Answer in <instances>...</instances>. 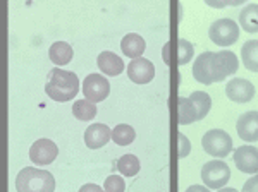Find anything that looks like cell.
I'll list each match as a JSON object with an SVG mask.
<instances>
[{
    "mask_svg": "<svg viewBox=\"0 0 258 192\" xmlns=\"http://www.w3.org/2000/svg\"><path fill=\"white\" fill-rule=\"evenodd\" d=\"M239 67L238 57L229 50L222 52H203L193 64V77L202 84H214L227 79Z\"/></svg>",
    "mask_w": 258,
    "mask_h": 192,
    "instance_id": "cell-1",
    "label": "cell"
},
{
    "mask_svg": "<svg viewBox=\"0 0 258 192\" xmlns=\"http://www.w3.org/2000/svg\"><path fill=\"white\" fill-rule=\"evenodd\" d=\"M78 91H80V79L71 70H62L60 67H55L50 70L47 77V84H45V93L53 102L66 103L76 98Z\"/></svg>",
    "mask_w": 258,
    "mask_h": 192,
    "instance_id": "cell-2",
    "label": "cell"
},
{
    "mask_svg": "<svg viewBox=\"0 0 258 192\" xmlns=\"http://www.w3.org/2000/svg\"><path fill=\"white\" fill-rule=\"evenodd\" d=\"M16 190L18 192H53L55 178L47 170L35 166H26L16 177Z\"/></svg>",
    "mask_w": 258,
    "mask_h": 192,
    "instance_id": "cell-3",
    "label": "cell"
},
{
    "mask_svg": "<svg viewBox=\"0 0 258 192\" xmlns=\"http://www.w3.org/2000/svg\"><path fill=\"white\" fill-rule=\"evenodd\" d=\"M203 151L215 158H226L232 151V139L222 129H212L202 137Z\"/></svg>",
    "mask_w": 258,
    "mask_h": 192,
    "instance_id": "cell-4",
    "label": "cell"
},
{
    "mask_svg": "<svg viewBox=\"0 0 258 192\" xmlns=\"http://www.w3.org/2000/svg\"><path fill=\"white\" fill-rule=\"evenodd\" d=\"M209 36L215 45L220 47H229L234 45L239 38V26L229 18H222L212 23L209 29Z\"/></svg>",
    "mask_w": 258,
    "mask_h": 192,
    "instance_id": "cell-5",
    "label": "cell"
},
{
    "mask_svg": "<svg viewBox=\"0 0 258 192\" xmlns=\"http://www.w3.org/2000/svg\"><path fill=\"white\" fill-rule=\"evenodd\" d=\"M231 178V168L224 161L214 160L203 165L202 180L209 189H222Z\"/></svg>",
    "mask_w": 258,
    "mask_h": 192,
    "instance_id": "cell-6",
    "label": "cell"
},
{
    "mask_svg": "<svg viewBox=\"0 0 258 192\" xmlns=\"http://www.w3.org/2000/svg\"><path fill=\"white\" fill-rule=\"evenodd\" d=\"M109 93H110V82L102 74H90L83 81V94L91 103L103 102L109 96Z\"/></svg>",
    "mask_w": 258,
    "mask_h": 192,
    "instance_id": "cell-7",
    "label": "cell"
},
{
    "mask_svg": "<svg viewBox=\"0 0 258 192\" xmlns=\"http://www.w3.org/2000/svg\"><path fill=\"white\" fill-rule=\"evenodd\" d=\"M59 154L57 144L52 139H38L30 148V160L38 166H47Z\"/></svg>",
    "mask_w": 258,
    "mask_h": 192,
    "instance_id": "cell-8",
    "label": "cell"
},
{
    "mask_svg": "<svg viewBox=\"0 0 258 192\" xmlns=\"http://www.w3.org/2000/svg\"><path fill=\"white\" fill-rule=\"evenodd\" d=\"M127 76L135 84H148L155 77V65L145 57L135 58L127 65Z\"/></svg>",
    "mask_w": 258,
    "mask_h": 192,
    "instance_id": "cell-9",
    "label": "cell"
},
{
    "mask_svg": "<svg viewBox=\"0 0 258 192\" xmlns=\"http://www.w3.org/2000/svg\"><path fill=\"white\" fill-rule=\"evenodd\" d=\"M226 94L234 103H248L255 96V86L243 77H234L226 84Z\"/></svg>",
    "mask_w": 258,
    "mask_h": 192,
    "instance_id": "cell-10",
    "label": "cell"
},
{
    "mask_svg": "<svg viewBox=\"0 0 258 192\" xmlns=\"http://www.w3.org/2000/svg\"><path fill=\"white\" fill-rule=\"evenodd\" d=\"M234 163L243 173H258V149L255 146H241L234 151Z\"/></svg>",
    "mask_w": 258,
    "mask_h": 192,
    "instance_id": "cell-11",
    "label": "cell"
},
{
    "mask_svg": "<svg viewBox=\"0 0 258 192\" xmlns=\"http://www.w3.org/2000/svg\"><path fill=\"white\" fill-rule=\"evenodd\" d=\"M236 129H238V136L241 139L248 141V143L258 141V112L256 110L244 112L238 119Z\"/></svg>",
    "mask_w": 258,
    "mask_h": 192,
    "instance_id": "cell-12",
    "label": "cell"
},
{
    "mask_svg": "<svg viewBox=\"0 0 258 192\" xmlns=\"http://www.w3.org/2000/svg\"><path fill=\"white\" fill-rule=\"evenodd\" d=\"M112 139V131L105 124H91L85 131V143L90 149L103 148Z\"/></svg>",
    "mask_w": 258,
    "mask_h": 192,
    "instance_id": "cell-13",
    "label": "cell"
},
{
    "mask_svg": "<svg viewBox=\"0 0 258 192\" xmlns=\"http://www.w3.org/2000/svg\"><path fill=\"white\" fill-rule=\"evenodd\" d=\"M97 65L103 74L112 76V77L119 76V74L124 70L122 58L114 52H102L100 53L98 58H97Z\"/></svg>",
    "mask_w": 258,
    "mask_h": 192,
    "instance_id": "cell-14",
    "label": "cell"
},
{
    "mask_svg": "<svg viewBox=\"0 0 258 192\" xmlns=\"http://www.w3.org/2000/svg\"><path fill=\"white\" fill-rule=\"evenodd\" d=\"M120 48H122L124 55L131 57L133 60H135V58H140L143 55L145 48H147V43H145V40L141 38L140 35L129 33V35L124 36L122 41H120Z\"/></svg>",
    "mask_w": 258,
    "mask_h": 192,
    "instance_id": "cell-15",
    "label": "cell"
},
{
    "mask_svg": "<svg viewBox=\"0 0 258 192\" xmlns=\"http://www.w3.org/2000/svg\"><path fill=\"white\" fill-rule=\"evenodd\" d=\"M73 47H71L69 43H66V41H55V43H52V47L48 50V57L50 60L53 62L55 65H68L71 60H73Z\"/></svg>",
    "mask_w": 258,
    "mask_h": 192,
    "instance_id": "cell-16",
    "label": "cell"
},
{
    "mask_svg": "<svg viewBox=\"0 0 258 192\" xmlns=\"http://www.w3.org/2000/svg\"><path fill=\"white\" fill-rule=\"evenodd\" d=\"M198 120L197 108H195L193 102L186 96H181L177 100V122L181 125H189Z\"/></svg>",
    "mask_w": 258,
    "mask_h": 192,
    "instance_id": "cell-17",
    "label": "cell"
},
{
    "mask_svg": "<svg viewBox=\"0 0 258 192\" xmlns=\"http://www.w3.org/2000/svg\"><path fill=\"white\" fill-rule=\"evenodd\" d=\"M241 58H243L244 69L249 72H258V40H248L241 48Z\"/></svg>",
    "mask_w": 258,
    "mask_h": 192,
    "instance_id": "cell-18",
    "label": "cell"
},
{
    "mask_svg": "<svg viewBox=\"0 0 258 192\" xmlns=\"http://www.w3.org/2000/svg\"><path fill=\"white\" fill-rule=\"evenodd\" d=\"M239 24L244 31L258 33V4H248L239 12Z\"/></svg>",
    "mask_w": 258,
    "mask_h": 192,
    "instance_id": "cell-19",
    "label": "cell"
},
{
    "mask_svg": "<svg viewBox=\"0 0 258 192\" xmlns=\"http://www.w3.org/2000/svg\"><path fill=\"white\" fill-rule=\"evenodd\" d=\"M98 110H97V107H95V103H91L90 100H86V98L78 100L73 105V114L78 120H81V122H90V120H93Z\"/></svg>",
    "mask_w": 258,
    "mask_h": 192,
    "instance_id": "cell-20",
    "label": "cell"
},
{
    "mask_svg": "<svg viewBox=\"0 0 258 192\" xmlns=\"http://www.w3.org/2000/svg\"><path fill=\"white\" fill-rule=\"evenodd\" d=\"M189 100L193 102L195 108H197L198 120H203L207 115H209V112H210V108H212V98H210V94L203 93V91H195V93H191Z\"/></svg>",
    "mask_w": 258,
    "mask_h": 192,
    "instance_id": "cell-21",
    "label": "cell"
},
{
    "mask_svg": "<svg viewBox=\"0 0 258 192\" xmlns=\"http://www.w3.org/2000/svg\"><path fill=\"white\" fill-rule=\"evenodd\" d=\"M136 139V132L131 125L127 124H119L115 125V129L112 131V141L119 146H127Z\"/></svg>",
    "mask_w": 258,
    "mask_h": 192,
    "instance_id": "cell-22",
    "label": "cell"
},
{
    "mask_svg": "<svg viewBox=\"0 0 258 192\" xmlns=\"http://www.w3.org/2000/svg\"><path fill=\"white\" fill-rule=\"evenodd\" d=\"M117 170L124 177H135L140 172V160L135 154H124L117 161Z\"/></svg>",
    "mask_w": 258,
    "mask_h": 192,
    "instance_id": "cell-23",
    "label": "cell"
},
{
    "mask_svg": "<svg viewBox=\"0 0 258 192\" xmlns=\"http://www.w3.org/2000/svg\"><path fill=\"white\" fill-rule=\"evenodd\" d=\"M195 57V47L188 40L181 38L177 41V64L186 65Z\"/></svg>",
    "mask_w": 258,
    "mask_h": 192,
    "instance_id": "cell-24",
    "label": "cell"
},
{
    "mask_svg": "<svg viewBox=\"0 0 258 192\" xmlns=\"http://www.w3.org/2000/svg\"><path fill=\"white\" fill-rule=\"evenodd\" d=\"M126 183L120 175H109L105 183H103V190L105 192H124Z\"/></svg>",
    "mask_w": 258,
    "mask_h": 192,
    "instance_id": "cell-25",
    "label": "cell"
},
{
    "mask_svg": "<svg viewBox=\"0 0 258 192\" xmlns=\"http://www.w3.org/2000/svg\"><path fill=\"white\" fill-rule=\"evenodd\" d=\"M177 139H179V158H186L191 151V144H189V139L186 137L182 132L177 134Z\"/></svg>",
    "mask_w": 258,
    "mask_h": 192,
    "instance_id": "cell-26",
    "label": "cell"
},
{
    "mask_svg": "<svg viewBox=\"0 0 258 192\" xmlns=\"http://www.w3.org/2000/svg\"><path fill=\"white\" fill-rule=\"evenodd\" d=\"M243 192H258V175H253L249 180L244 182Z\"/></svg>",
    "mask_w": 258,
    "mask_h": 192,
    "instance_id": "cell-27",
    "label": "cell"
},
{
    "mask_svg": "<svg viewBox=\"0 0 258 192\" xmlns=\"http://www.w3.org/2000/svg\"><path fill=\"white\" fill-rule=\"evenodd\" d=\"M210 7H227V6H241L243 4V0H234V2H212V0H209Z\"/></svg>",
    "mask_w": 258,
    "mask_h": 192,
    "instance_id": "cell-28",
    "label": "cell"
},
{
    "mask_svg": "<svg viewBox=\"0 0 258 192\" xmlns=\"http://www.w3.org/2000/svg\"><path fill=\"white\" fill-rule=\"evenodd\" d=\"M80 192H105V190L100 185H97V183H85L80 189Z\"/></svg>",
    "mask_w": 258,
    "mask_h": 192,
    "instance_id": "cell-29",
    "label": "cell"
},
{
    "mask_svg": "<svg viewBox=\"0 0 258 192\" xmlns=\"http://www.w3.org/2000/svg\"><path fill=\"white\" fill-rule=\"evenodd\" d=\"M186 192H210L209 187H203V185H191L186 189Z\"/></svg>",
    "mask_w": 258,
    "mask_h": 192,
    "instance_id": "cell-30",
    "label": "cell"
},
{
    "mask_svg": "<svg viewBox=\"0 0 258 192\" xmlns=\"http://www.w3.org/2000/svg\"><path fill=\"white\" fill-rule=\"evenodd\" d=\"M219 192H239V190H236V189H231V187H226V189H220Z\"/></svg>",
    "mask_w": 258,
    "mask_h": 192,
    "instance_id": "cell-31",
    "label": "cell"
}]
</instances>
